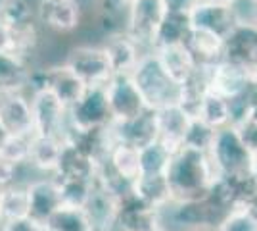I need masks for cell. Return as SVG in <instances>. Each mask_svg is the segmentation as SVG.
<instances>
[{
	"instance_id": "4dcf8cb0",
	"label": "cell",
	"mask_w": 257,
	"mask_h": 231,
	"mask_svg": "<svg viewBox=\"0 0 257 231\" xmlns=\"http://www.w3.org/2000/svg\"><path fill=\"white\" fill-rule=\"evenodd\" d=\"M44 231H92L85 208L62 204L52 216L43 223Z\"/></svg>"
},
{
	"instance_id": "52a82bcc",
	"label": "cell",
	"mask_w": 257,
	"mask_h": 231,
	"mask_svg": "<svg viewBox=\"0 0 257 231\" xmlns=\"http://www.w3.org/2000/svg\"><path fill=\"white\" fill-rule=\"evenodd\" d=\"M64 64L86 87H104L113 75L102 44H79L64 58Z\"/></svg>"
},
{
	"instance_id": "9a60e30c",
	"label": "cell",
	"mask_w": 257,
	"mask_h": 231,
	"mask_svg": "<svg viewBox=\"0 0 257 231\" xmlns=\"http://www.w3.org/2000/svg\"><path fill=\"white\" fill-rule=\"evenodd\" d=\"M27 189V204H29V218L43 225L44 221L52 216L56 210L62 206L60 185L54 176H44L35 179Z\"/></svg>"
},
{
	"instance_id": "277c9868",
	"label": "cell",
	"mask_w": 257,
	"mask_h": 231,
	"mask_svg": "<svg viewBox=\"0 0 257 231\" xmlns=\"http://www.w3.org/2000/svg\"><path fill=\"white\" fill-rule=\"evenodd\" d=\"M0 20L10 35L12 52L29 58L39 43L37 12L29 0H8L0 12Z\"/></svg>"
},
{
	"instance_id": "6da1fadb",
	"label": "cell",
	"mask_w": 257,
	"mask_h": 231,
	"mask_svg": "<svg viewBox=\"0 0 257 231\" xmlns=\"http://www.w3.org/2000/svg\"><path fill=\"white\" fill-rule=\"evenodd\" d=\"M219 177L207 152H198L181 146L171 154L165 170V179L171 191L173 202L202 198L209 193L215 179Z\"/></svg>"
},
{
	"instance_id": "484cf974",
	"label": "cell",
	"mask_w": 257,
	"mask_h": 231,
	"mask_svg": "<svg viewBox=\"0 0 257 231\" xmlns=\"http://www.w3.org/2000/svg\"><path fill=\"white\" fill-rule=\"evenodd\" d=\"M184 44H186V48L190 50V54L194 56L196 64L200 67H211L213 64L223 60L225 39H221L213 33L192 29Z\"/></svg>"
},
{
	"instance_id": "2e32d148",
	"label": "cell",
	"mask_w": 257,
	"mask_h": 231,
	"mask_svg": "<svg viewBox=\"0 0 257 231\" xmlns=\"http://www.w3.org/2000/svg\"><path fill=\"white\" fill-rule=\"evenodd\" d=\"M158 221H161V212L146 204L135 191L117 200L115 231H144Z\"/></svg>"
},
{
	"instance_id": "d4e9b609",
	"label": "cell",
	"mask_w": 257,
	"mask_h": 231,
	"mask_svg": "<svg viewBox=\"0 0 257 231\" xmlns=\"http://www.w3.org/2000/svg\"><path fill=\"white\" fill-rule=\"evenodd\" d=\"M98 170V162L90 156L81 152L73 144L65 143L62 146V154L52 176L56 179H94Z\"/></svg>"
},
{
	"instance_id": "603a6c76",
	"label": "cell",
	"mask_w": 257,
	"mask_h": 231,
	"mask_svg": "<svg viewBox=\"0 0 257 231\" xmlns=\"http://www.w3.org/2000/svg\"><path fill=\"white\" fill-rule=\"evenodd\" d=\"M29 58L16 52H0V95L25 93L31 75Z\"/></svg>"
},
{
	"instance_id": "f1b7e54d",
	"label": "cell",
	"mask_w": 257,
	"mask_h": 231,
	"mask_svg": "<svg viewBox=\"0 0 257 231\" xmlns=\"http://www.w3.org/2000/svg\"><path fill=\"white\" fill-rule=\"evenodd\" d=\"M106 162L115 174L127 179L131 183H135L140 177V158H139V148L131 146V144L125 143H115L107 156L104 158Z\"/></svg>"
},
{
	"instance_id": "b9f144b4",
	"label": "cell",
	"mask_w": 257,
	"mask_h": 231,
	"mask_svg": "<svg viewBox=\"0 0 257 231\" xmlns=\"http://www.w3.org/2000/svg\"><path fill=\"white\" fill-rule=\"evenodd\" d=\"M98 2L102 14H115V16H125L128 4V0H98Z\"/></svg>"
},
{
	"instance_id": "d6a6232c",
	"label": "cell",
	"mask_w": 257,
	"mask_h": 231,
	"mask_svg": "<svg viewBox=\"0 0 257 231\" xmlns=\"http://www.w3.org/2000/svg\"><path fill=\"white\" fill-rule=\"evenodd\" d=\"M29 216L27 204V189L22 185H8L0 187V218L2 221L18 220Z\"/></svg>"
},
{
	"instance_id": "c3c4849f",
	"label": "cell",
	"mask_w": 257,
	"mask_h": 231,
	"mask_svg": "<svg viewBox=\"0 0 257 231\" xmlns=\"http://www.w3.org/2000/svg\"><path fill=\"white\" fill-rule=\"evenodd\" d=\"M144 231H171L163 221H158V223H154L152 227H148V229H144Z\"/></svg>"
},
{
	"instance_id": "9f6ffc18",
	"label": "cell",
	"mask_w": 257,
	"mask_h": 231,
	"mask_svg": "<svg viewBox=\"0 0 257 231\" xmlns=\"http://www.w3.org/2000/svg\"><path fill=\"white\" fill-rule=\"evenodd\" d=\"M249 2H257V0H249Z\"/></svg>"
},
{
	"instance_id": "30bf717a",
	"label": "cell",
	"mask_w": 257,
	"mask_h": 231,
	"mask_svg": "<svg viewBox=\"0 0 257 231\" xmlns=\"http://www.w3.org/2000/svg\"><path fill=\"white\" fill-rule=\"evenodd\" d=\"M31 110L35 135L58 137V139L64 141L65 133L69 129L67 108L54 97L50 91L31 95Z\"/></svg>"
},
{
	"instance_id": "7a4b0ae2",
	"label": "cell",
	"mask_w": 257,
	"mask_h": 231,
	"mask_svg": "<svg viewBox=\"0 0 257 231\" xmlns=\"http://www.w3.org/2000/svg\"><path fill=\"white\" fill-rule=\"evenodd\" d=\"M131 77L139 89L146 108L161 110L165 106L179 104L181 85L167 75V71L163 69L154 50L140 56L139 64L131 71Z\"/></svg>"
},
{
	"instance_id": "74e56055",
	"label": "cell",
	"mask_w": 257,
	"mask_h": 231,
	"mask_svg": "<svg viewBox=\"0 0 257 231\" xmlns=\"http://www.w3.org/2000/svg\"><path fill=\"white\" fill-rule=\"evenodd\" d=\"M215 231H257V221L246 212V208L230 210Z\"/></svg>"
},
{
	"instance_id": "5b68a950",
	"label": "cell",
	"mask_w": 257,
	"mask_h": 231,
	"mask_svg": "<svg viewBox=\"0 0 257 231\" xmlns=\"http://www.w3.org/2000/svg\"><path fill=\"white\" fill-rule=\"evenodd\" d=\"M165 12L167 10L161 0H128L123 31L144 52H150L156 48V37Z\"/></svg>"
},
{
	"instance_id": "6f0895ef",
	"label": "cell",
	"mask_w": 257,
	"mask_h": 231,
	"mask_svg": "<svg viewBox=\"0 0 257 231\" xmlns=\"http://www.w3.org/2000/svg\"><path fill=\"white\" fill-rule=\"evenodd\" d=\"M0 223H2V218H0Z\"/></svg>"
},
{
	"instance_id": "8d00e7d4",
	"label": "cell",
	"mask_w": 257,
	"mask_h": 231,
	"mask_svg": "<svg viewBox=\"0 0 257 231\" xmlns=\"http://www.w3.org/2000/svg\"><path fill=\"white\" fill-rule=\"evenodd\" d=\"M33 135H8L6 143L0 148V156L14 164L23 166L29 162V148H31Z\"/></svg>"
},
{
	"instance_id": "db71d44e",
	"label": "cell",
	"mask_w": 257,
	"mask_h": 231,
	"mask_svg": "<svg viewBox=\"0 0 257 231\" xmlns=\"http://www.w3.org/2000/svg\"><path fill=\"white\" fill-rule=\"evenodd\" d=\"M6 2H8V0H0V12H2V8L6 6Z\"/></svg>"
},
{
	"instance_id": "83f0119b",
	"label": "cell",
	"mask_w": 257,
	"mask_h": 231,
	"mask_svg": "<svg viewBox=\"0 0 257 231\" xmlns=\"http://www.w3.org/2000/svg\"><path fill=\"white\" fill-rule=\"evenodd\" d=\"M133 191L139 195L146 204L163 214V210L173 202L171 191L167 185L165 176H140L135 181Z\"/></svg>"
},
{
	"instance_id": "1f68e13d",
	"label": "cell",
	"mask_w": 257,
	"mask_h": 231,
	"mask_svg": "<svg viewBox=\"0 0 257 231\" xmlns=\"http://www.w3.org/2000/svg\"><path fill=\"white\" fill-rule=\"evenodd\" d=\"M196 118L204 120L213 129H223L226 125H232V116H230L228 100L223 99L221 95L213 93V91L205 93L204 100H202V106H200Z\"/></svg>"
},
{
	"instance_id": "ba28073f",
	"label": "cell",
	"mask_w": 257,
	"mask_h": 231,
	"mask_svg": "<svg viewBox=\"0 0 257 231\" xmlns=\"http://www.w3.org/2000/svg\"><path fill=\"white\" fill-rule=\"evenodd\" d=\"M104 91L111 112V121L133 120L148 110L131 73H113L104 85Z\"/></svg>"
},
{
	"instance_id": "bcb514c9",
	"label": "cell",
	"mask_w": 257,
	"mask_h": 231,
	"mask_svg": "<svg viewBox=\"0 0 257 231\" xmlns=\"http://www.w3.org/2000/svg\"><path fill=\"white\" fill-rule=\"evenodd\" d=\"M247 118H251V120L257 121V97H253V100H251V106H249V112H247Z\"/></svg>"
},
{
	"instance_id": "7dc6e473",
	"label": "cell",
	"mask_w": 257,
	"mask_h": 231,
	"mask_svg": "<svg viewBox=\"0 0 257 231\" xmlns=\"http://www.w3.org/2000/svg\"><path fill=\"white\" fill-rule=\"evenodd\" d=\"M249 174L253 176V179H255V183H257V152H253V156H251V168H249Z\"/></svg>"
},
{
	"instance_id": "60d3db41",
	"label": "cell",
	"mask_w": 257,
	"mask_h": 231,
	"mask_svg": "<svg viewBox=\"0 0 257 231\" xmlns=\"http://www.w3.org/2000/svg\"><path fill=\"white\" fill-rule=\"evenodd\" d=\"M18 172H20V166L10 162V160H6L4 156H0V187L14 185Z\"/></svg>"
},
{
	"instance_id": "7c38bea8",
	"label": "cell",
	"mask_w": 257,
	"mask_h": 231,
	"mask_svg": "<svg viewBox=\"0 0 257 231\" xmlns=\"http://www.w3.org/2000/svg\"><path fill=\"white\" fill-rule=\"evenodd\" d=\"M223 60L246 71L257 69V25L251 22H238L225 37Z\"/></svg>"
},
{
	"instance_id": "d590c367",
	"label": "cell",
	"mask_w": 257,
	"mask_h": 231,
	"mask_svg": "<svg viewBox=\"0 0 257 231\" xmlns=\"http://www.w3.org/2000/svg\"><path fill=\"white\" fill-rule=\"evenodd\" d=\"M215 131L217 129H213L211 125H207L204 120L192 118L190 123H188V127H186V133H184L182 146L198 150V152H209V148H211L215 139Z\"/></svg>"
},
{
	"instance_id": "4316f807",
	"label": "cell",
	"mask_w": 257,
	"mask_h": 231,
	"mask_svg": "<svg viewBox=\"0 0 257 231\" xmlns=\"http://www.w3.org/2000/svg\"><path fill=\"white\" fill-rule=\"evenodd\" d=\"M64 141L58 137H44V135H33L31 148H29V162L35 170L43 172L44 176H52L62 154Z\"/></svg>"
},
{
	"instance_id": "7402d4cb",
	"label": "cell",
	"mask_w": 257,
	"mask_h": 231,
	"mask_svg": "<svg viewBox=\"0 0 257 231\" xmlns=\"http://www.w3.org/2000/svg\"><path fill=\"white\" fill-rule=\"evenodd\" d=\"M86 89L88 87L69 67L65 66L64 62L56 64V66H48V85H46V91H50L67 110L85 95Z\"/></svg>"
},
{
	"instance_id": "d6986e66",
	"label": "cell",
	"mask_w": 257,
	"mask_h": 231,
	"mask_svg": "<svg viewBox=\"0 0 257 231\" xmlns=\"http://www.w3.org/2000/svg\"><path fill=\"white\" fill-rule=\"evenodd\" d=\"M102 48L106 52L113 73H131L139 64L140 56L144 54V50L125 31L106 35Z\"/></svg>"
},
{
	"instance_id": "5bb4252c",
	"label": "cell",
	"mask_w": 257,
	"mask_h": 231,
	"mask_svg": "<svg viewBox=\"0 0 257 231\" xmlns=\"http://www.w3.org/2000/svg\"><path fill=\"white\" fill-rule=\"evenodd\" d=\"M192 29L207 31L213 33L221 39H225L226 35L234 29V25L240 22L234 6L228 4H215V2H202L198 0V4L188 12Z\"/></svg>"
},
{
	"instance_id": "f35d334b",
	"label": "cell",
	"mask_w": 257,
	"mask_h": 231,
	"mask_svg": "<svg viewBox=\"0 0 257 231\" xmlns=\"http://www.w3.org/2000/svg\"><path fill=\"white\" fill-rule=\"evenodd\" d=\"M234 127L238 129L246 146L251 150V154L257 152V121L251 120V118H244L240 123H236Z\"/></svg>"
},
{
	"instance_id": "e0dca14e",
	"label": "cell",
	"mask_w": 257,
	"mask_h": 231,
	"mask_svg": "<svg viewBox=\"0 0 257 231\" xmlns=\"http://www.w3.org/2000/svg\"><path fill=\"white\" fill-rule=\"evenodd\" d=\"M0 123L8 135H35L31 97L27 93L0 95Z\"/></svg>"
},
{
	"instance_id": "836d02e7",
	"label": "cell",
	"mask_w": 257,
	"mask_h": 231,
	"mask_svg": "<svg viewBox=\"0 0 257 231\" xmlns=\"http://www.w3.org/2000/svg\"><path fill=\"white\" fill-rule=\"evenodd\" d=\"M171 154V150L161 141H154V143L142 146L139 150L140 176H165Z\"/></svg>"
},
{
	"instance_id": "f546056e",
	"label": "cell",
	"mask_w": 257,
	"mask_h": 231,
	"mask_svg": "<svg viewBox=\"0 0 257 231\" xmlns=\"http://www.w3.org/2000/svg\"><path fill=\"white\" fill-rule=\"evenodd\" d=\"M190 31H192V23L188 12H165V18L156 37V48L169 44H184Z\"/></svg>"
},
{
	"instance_id": "8992f818",
	"label": "cell",
	"mask_w": 257,
	"mask_h": 231,
	"mask_svg": "<svg viewBox=\"0 0 257 231\" xmlns=\"http://www.w3.org/2000/svg\"><path fill=\"white\" fill-rule=\"evenodd\" d=\"M209 158L219 176L249 174L251 168V150L242 141L234 125H226L215 131L213 144L209 148Z\"/></svg>"
},
{
	"instance_id": "cb8c5ba5",
	"label": "cell",
	"mask_w": 257,
	"mask_h": 231,
	"mask_svg": "<svg viewBox=\"0 0 257 231\" xmlns=\"http://www.w3.org/2000/svg\"><path fill=\"white\" fill-rule=\"evenodd\" d=\"M156 56L160 60L163 69L167 71V75L171 77L175 83L182 85L184 81H188L196 73L198 64L190 54V50L186 48V44H169V46H158Z\"/></svg>"
},
{
	"instance_id": "ac0fdd59",
	"label": "cell",
	"mask_w": 257,
	"mask_h": 231,
	"mask_svg": "<svg viewBox=\"0 0 257 231\" xmlns=\"http://www.w3.org/2000/svg\"><path fill=\"white\" fill-rule=\"evenodd\" d=\"M111 135L115 143L131 144L135 148H142L146 144L158 141V121L156 110H144L140 116L127 121H111L109 123Z\"/></svg>"
},
{
	"instance_id": "f6af8a7d",
	"label": "cell",
	"mask_w": 257,
	"mask_h": 231,
	"mask_svg": "<svg viewBox=\"0 0 257 231\" xmlns=\"http://www.w3.org/2000/svg\"><path fill=\"white\" fill-rule=\"evenodd\" d=\"M246 212L249 214V216H251V218H253V220L257 221V195L246 204Z\"/></svg>"
},
{
	"instance_id": "9c48e42d",
	"label": "cell",
	"mask_w": 257,
	"mask_h": 231,
	"mask_svg": "<svg viewBox=\"0 0 257 231\" xmlns=\"http://www.w3.org/2000/svg\"><path fill=\"white\" fill-rule=\"evenodd\" d=\"M69 127L77 131L100 129L111 123V112L104 87H88L85 95L67 110Z\"/></svg>"
},
{
	"instance_id": "ee69618b",
	"label": "cell",
	"mask_w": 257,
	"mask_h": 231,
	"mask_svg": "<svg viewBox=\"0 0 257 231\" xmlns=\"http://www.w3.org/2000/svg\"><path fill=\"white\" fill-rule=\"evenodd\" d=\"M6 50H10V52H12L10 35H8L6 25H4V23H2V20H0V52H6Z\"/></svg>"
},
{
	"instance_id": "3957f363",
	"label": "cell",
	"mask_w": 257,
	"mask_h": 231,
	"mask_svg": "<svg viewBox=\"0 0 257 231\" xmlns=\"http://www.w3.org/2000/svg\"><path fill=\"white\" fill-rule=\"evenodd\" d=\"M228 212L215 204L211 198H190V200H177L171 202L161 214V221L165 225L173 223L175 227L181 231H192V229H215L221 220L225 218Z\"/></svg>"
},
{
	"instance_id": "681fc988",
	"label": "cell",
	"mask_w": 257,
	"mask_h": 231,
	"mask_svg": "<svg viewBox=\"0 0 257 231\" xmlns=\"http://www.w3.org/2000/svg\"><path fill=\"white\" fill-rule=\"evenodd\" d=\"M251 93L253 97H257V69L251 71Z\"/></svg>"
},
{
	"instance_id": "7bdbcfd3",
	"label": "cell",
	"mask_w": 257,
	"mask_h": 231,
	"mask_svg": "<svg viewBox=\"0 0 257 231\" xmlns=\"http://www.w3.org/2000/svg\"><path fill=\"white\" fill-rule=\"evenodd\" d=\"M167 12H190L198 0H161Z\"/></svg>"
},
{
	"instance_id": "ab89813d",
	"label": "cell",
	"mask_w": 257,
	"mask_h": 231,
	"mask_svg": "<svg viewBox=\"0 0 257 231\" xmlns=\"http://www.w3.org/2000/svg\"><path fill=\"white\" fill-rule=\"evenodd\" d=\"M0 231H44L41 223L27 218H18V220H8L0 223Z\"/></svg>"
},
{
	"instance_id": "f5cc1de1",
	"label": "cell",
	"mask_w": 257,
	"mask_h": 231,
	"mask_svg": "<svg viewBox=\"0 0 257 231\" xmlns=\"http://www.w3.org/2000/svg\"><path fill=\"white\" fill-rule=\"evenodd\" d=\"M202 2H215V4H228V6H234L238 0H202Z\"/></svg>"
},
{
	"instance_id": "f907efd6",
	"label": "cell",
	"mask_w": 257,
	"mask_h": 231,
	"mask_svg": "<svg viewBox=\"0 0 257 231\" xmlns=\"http://www.w3.org/2000/svg\"><path fill=\"white\" fill-rule=\"evenodd\" d=\"M247 22H251L257 25V2L251 4V14H249V20H247Z\"/></svg>"
},
{
	"instance_id": "44dd1931",
	"label": "cell",
	"mask_w": 257,
	"mask_h": 231,
	"mask_svg": "<svg viewBox=\"0 0 257 231\" xmlns=\"http://www.w3.org/2000/svg\"><path fill=\"white\" fill-rule=\"evenodd\" d=\"M190 120H192V116H188L179 104H171L161 110H156L158 141H161L171 152L179 150L182 146V139H184V133H186Z\"/></svg>"
},
{
	"instance_id": "8fae6325",
	"label": "cell",
	"mask_w": 257,
	"mask_h": 231,
	"mask_svg": "<svg viewBox=\"0 0 257 231\" xmlns=\"http://www.w3.org/2000/svg\"><path fill=\"white\" fill-rule=\"evenodd\" d=\"M37 22L58 35L73 33L83 20V6L79 0H39Z\"/></svg>"
},
{
	"instance_id": "816d5d0a",
	"label": "cell",
	"mask_w": 257,
	"mask_h": 231,
	"mask_svg": "<svg viewBox=\"0 0 257 231\" xmlns=\"http://www.w3.org/2000/svg\"><path fill=\"white\" fill-rule=\"evenodd\" d=\"M6 139H8V131H6L4 125L0 123V148H2V144L6 143Z\"/></svg>"
},
{
	"instance_id": "ffe728a7",
	"label": "cell",
	"mask_w": 257,
	"mask_h": 231,
	"mask_svg": "<svg viewBox=\"0 0 257 231\" xmlns=\"http://www.w3.org/2000/svg\"><path fill=\"white\" fill-rule=\"evenodd\" d=\"M85 212L90 220L92 231H115V216H117V198L106 187H102L94 177V187L86 200Z\"/></svg>"
},
{
	"instance_id": "11a10c76",
	"label": "cell",
	"mask_w": 257,
	"mask_h": 231,
	"mask_svg": "<svg viewBox=\"0 0 257 231\" xmlns=\"http://www.w3.org/2000/svg\"><path fill=\"white\" fill-rule=\"evenodd\" d=\"M192 231H215V229H192Z\"/></svg>"
},
{
	"instance_id": "e575fe53",
	"label": "cell",
	"mask_w": 257,
	"mask_h": 231,
	"mask_svg": "<svg viewBox=\"0 0 257 231\" xmlns=\"http://www.w3.org/2000/svg\"><path fill=\"white\" fill-rule=\"evenodd\" d=\"M58 185H60L62 204L85 208L94 187V179H58Z\"/></svg>"
},
{
	"instance_id": "4fadbf2b",
	"label": "cell",
	"mask_w": 257,
	"mask_h": 231,
	"mask_svg": "<svg viewBox=\"0 0 257 231\" xmlns=\"http://www.w3.org/2000/svg\"><path fill=\"white\" fill-rule=\"evenodd\" d=\"M207 71V87L226 100H236L251 93V73L234 66L226 60H221Z\"/></svg>"
}]
</instances>
